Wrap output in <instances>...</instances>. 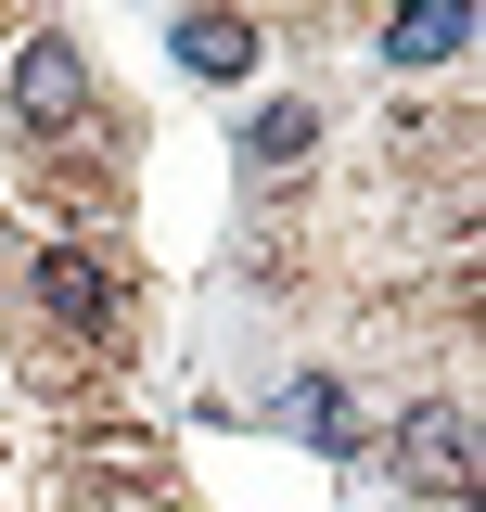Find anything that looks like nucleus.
I'll return each instance as SVG.
<instances>
[{"mask_svg": "<svg viewBox=\"0 0 486 512\" xmlns=\"http://www.w3.org/2000/svg\"><path fill=\"white\" fill-rule=\"evenodd\" d=\"M13 116H26V128H77V116H90L77 39H13Z\"/></svg>", "mask_w": 486, "mask_h": 512, "instance_id": "1", "label": "nucleus"}, {"mask_svg": "<svg viewBox=\"0 0 486 512\" xmlns=\"http://www.w3.org/2000/svg\"><path fill=\"white\" fill-rule=\"evenodd\" d=\"M461 52H474V0H397L384 13V64L423 77V64H461Z\"/></svg>", "mask_w": 486, "mask_h": 512, "instance_id": "2", "label": "nucleus"}, {"mask_svg": "<svg viewBox=\"0 0 486 512\" xmlns=\"http://www.w3.org/2000/svg\"><path fill=\"white\" fill-rule=\"evenodd\" d=\"M167 52H180L192 77H218V90H231L243 64H256V26H243V13H180V26H167Z\"/></svg>", "mask_w": 486, "mask_h": 512, "instance_id": "3", "label": "nucleus"}, {"mask_svg": "<svg viewBox=\"0 0 486 512\" xmlns=\"http://www.w3.org/2000/svg\"><path fill=\"white\" fill-rule=\"evenodd\" d=\"M39 295H52L64 320H77V333H103V320H116V269H103V256H39Z\"/></svg>", "mask_w": 486, "mask_h": 512, "instance_id": "4", "label": "nucleus"}, {"mask_svg": "<svg viewBox=\"0 0 486 512\" xmlns=\"http://www.w3.org/2000/svg\"><path fill=\"white\" fill-rule=\"evenodd\" d=\"M397 448H410V474H435V487H461V474H474V423H461V410H435V423L410 410V436H397Z\"/></svg>", "mask_w": 486, "mask_h": 512, "instance_id": "5", "label": "nucleus"}, {"mask_svg": "<svg viewBox=\"0 0 486 512\" xmlns=\"http://www.w3.org/2000/svg\"><path fill=\"white\" fill-rule=\"evenodd\" d=\"M282 423H295V436H320V448H346V436H359V410H346V384H333V372H307L295 397H282Z\"/></svg>", "mask_w": 486, "mask_h": 512, "instance_id": "6", "label": "nucleus"}, {"mask_svg": "<svg viewBox=\"0 0 486 512\" xmlns=\"http://www.w3.org/2000/svg\"><path fill=\"white\" fill-rule=\"evenodd\" d=\"M307 141H320V103H269V116L243 128V167H295Z\"/></svg>", "mask_w": 486, "mask_h": 512, "instance_id": "7", "label": "nucleus"}]
</instances>
